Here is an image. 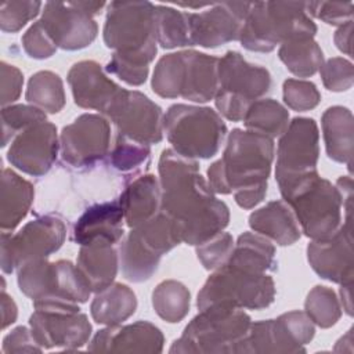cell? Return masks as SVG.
I'll use <instances>...</instances> for the list:
<instances>
[{
    "label": "cell",
    "mask_w": 354,
    "mask_h": 354,
    "mask_svg": "<svg viewBox=\"0 0 354 354\" xmlns=\"http://www.w3.org/2000/svg\"><path fill=\"white\" fill-rule=\"evenodd\" d=\"M66 80L71 86L73 101L84 109H95L102 113L119 94L122 87L109 79L101 65L91 59L72 65Z\"/></svg>",
    "instance_id": "cell-22"
},
{
    "label": "cell",
    "mask_w": 354,
    "mask_h": 354,
    "mask_svg": "<svg viewBox=\"0 0 354 354\" xmlns=\"http://www.w3.org/2000/svg\"><path fill=\"white\" fill-rule=\"evenodd\" d=\"M183 242L177 223L163 212L131 228L119 248L123 277L130 282L148 281L156 271L163 254Z\"/></svg>",
    "instance_id": "cell-8"
},
{
    "label": "cell",
    "mask_w": 354,
    "mask_h": 354,
    "mask_svg": "<svg viewBox=\"0 0 354 354\" xmlns=\"http://www.w3.org/2000/svg\"><path fill=\"white\" fill-rule=\"evenodd\" d=\"M306 8L310 17L321 19L328 25L342 26L353 21V3L306 1Z\"/></svg>",
    "instance_id": "cell-47"
},
{
    "label": "cell",
    "mask_w": 354,
    "mask_h": 354,
    "mask_svg": "<svg viewBox=\"0 0 354 354\" xmlns=\"http://www.w3.org/2000/svg\"><path fill=\"white\" fill-rule=\"evenodd\" d=\"M275 282L268 274H254L228 264L214 270L198 293V310L210 306L263 310L275 299Z\"/></svg>",
    "instance_id": "cell-10"
},
{
    "label": "cell",
    "mask_w": 354,
    "mask_h": 354,
    "mask_svg": "<svg viewBox=\"0 0 354 354\" xmlns=\"http://www.w3.org/2000/svg\"><path fill=\"white\" fill-rule=\"evenodd\" d=\"M225 264L254 274H268L277 270L275 246L268 238L246 231L238 236Z\"/></svg>",
    "instance_id": "cell-29"
},
{
    "label": "cell",
    "mask_w": 354,
    "mask_h": 354,
    "mask_svg": "<svg viewBox=\"0 0 354 354\" xmlns=\"http://www.w3.org/2000/svg\"><path fill=\"white\" fill-rule=\"evenodd\" d=\"M104 43L119 57L149 66L158 51L156 4L112 1L104 24Z\"/></svg>",
    "instance_id": "cell-4"
},
{
    "label": "cell",
    "mask_w": 354,
    "mask_h": 354,
    "mask_svg": "<svg viewBox=\"0 0 354 354\" xmlns=\"http://www.w3.org/2000/svg\"><path fill=\"white\" fill-rule=\"evenodd\" d=\"M165 336L162 330L148 321L129 325H109L98 330L87 350L94 353H162Z\"/></svg>",
    "instance_id": "cell-21"
},
{
    "label": "cell",
    "mask_w": 354,
    "mask_h": 354,
    "mask_svg": "<svg viewBox=\"0 0 354 354\" xmlns=\"http://www.w3.org/2000/svg\"><path fill=\"white\" fill-rule=\"evenodd\" d=\"M218 88V58L195 50L176 53L173 72L174 98L207 102Z\"/></svg>",
    "instance_id": "cell-19"
},
{
    "label": "cell",
    "mask_w": 354,
    "mask_h": 354,
    "mask_svg": "<svg viewBox=\"0 0 354 354\" xmlns=\"http://www.w3.org/2000/svg\"><path fill=\"white\" fill-rule=\"evenodd\" d=\"M59 149L55 124L43 120L18 133L7 152L8 162L33 177L44 176L53 167Z\"/></svg>",
    "instance_id": "cell-18"
},
{
    "label": "cell",
    "mask_w": 354,
    "mask_h": 354,
    "mask_svg": "<svg viewBox=\"0 0 354 354\" xmlns=\"http://www.w3.org/2000/svg\"><path fill=\"white\" fill-rule=\"evenodd\" d=\"M189 306L191 293L180 281H162L152 292V307L155 313L169 324L183 321L189 311Z\"/></svg>",
    "instance_id": "cell-34"
},
{
    "label": "cell",
    "mask_w": 354,
    "mask_h": 354,
    "mask_svg": "<svg viewBox=\"0 0 354 354\" xmlns=\"http://www.w3.org/2000/svg\"><path fill=\"white\" fill-rule=\"evenodd\" d=\"M1 328L6 329L8 325L14 324L18 315V310H17V304L12 300L11 296H8L6 293V289L1 288Z\"/></svg>",
    "instance_id": "cell-53"
},
{
    "label": "cell",
    "mask_w": 354,
    "mask_h": 354,
    "mask_svg": "<svg viewBox=\"0 0 354 354\" xmlns=\"http://www.w3.org/2000/svg\"><path fill=\"white\" fill-rule=\"evenodd\" d=\"M252 353H306V348L296 344L281 322L275 319H264L252 322L248 335L242 340L238 354Z\"/></svg>",
    "instance_id": "cell-31"
},
{
    "label": "cell",
    "mask_w": 354,
    "mask_h": 354,
    "mask_svg": "<svg viewBox=\"0 0 354 354\" xmlns=\"http://www.w3.org/2000/svg\"><path fill=\"white\" fill-rule=\"evenodd\" d=\"M17 282L19 290L33 301L53 297L55 292L54 261L40 259L24 264L18 268Z\"/></svg>",
    "instance_id": "cell-36"
},
{
    "label": "cell",
    "mask_w": 354,
    "mask_h": 354,
    "mask_svg": "<svg viewBox=\"0 0 354 354\" xmlns=\"http://www.w3.org/2000/svg\"><path fill=\"white\" fill-rule=\"evenodd\" d=\"M271 86V75L264 66L246 61L238 51H227L218 58L216 108L225 119L241 122L249 106L266 95Z\"/></svg>",
    "instance_id": "cell-9"
},
{
    "label": "cell",
    "mask_w": 354,
    "mask_h": 354,
    "mask_svg": "<svg viewBox=\"0 0 354 354\" xmlns=\"http://www.w3.org/2000/svg\"><path fill=\"white\" fill-rule=\"evenodd\" d=\"M252 319L242 308L210 306L199 313L173 342L170 353L238 354Z\"/></svg>",
    "instance_id": "cell-5"
},
{
    "label": "cell",
    "mask_w": 354,
    "mask_h": 354,
    "mask_svg": "<svg viewBox=\"0 0 354 354\" xmlns=\"http://www.w3.org/2000/svg\"><path fill=\"white\" fill-rule=\"evenodd\" d=\"M119 253L112 243L80 246L76 266L86 277L94 293L113 283L119 268Z\"/></svg>",
    "instance_id": "cell-28"
},
{
    "label": "cell",
    "mask_w": 354,
    "mask_h": 354,
    "mask_svg": "<svg viewBox=\"0 0 354 354\" xmlns=\"http://www.w3.org/2000/svg\"><path fill=\"white\" fill-rule=\"evenodd\" d=\"M319 133L311 118H293L279 136L277 147L275 180L279 189L317 171Z\"/></svg>",
    "instance_id": "cell-13"
},
{
    "label": "cell",
    "mask_w": 354,
    "mask_h": 354,
    "mask_svg": "<svg viewBox=\"0 0 354 354\" xmlns=\"http://www.w3.org/2000/svg\"><path fill=\"white\" fill-rule=\"evenodd\" d=\"M353 113L348 108L335 105L329 106L321 118L322 136L326 155L337 163H344L351 171L354 127Z\"/></svg>",
    "instance_id": "cell-26"
},
{
    "label": "cell",
    "mask_w": 354,
    "mask_h": 354,
    "mask_svg": "<svg viewBox=\"0 0 354 354\" xmlns=\"http://www.w3.org/2000/svg\"><path fill=\"white\" fill-rule=\"evenodd\" d=\"M336 188L340 192L342 203L347 214V221L351 223L350 214H351V199H353V180L350 176H342L336 181Z\"/></svg>",
    "instance_id": "cell-54"
},
{
    "label": "cell",
    "mask_w": 354,
    "mask_h": 354,
    "mask_svg": "<svg viewBox=\"0 0 354 354\" xmlns=\"http://www.w3.org/2000/svg\"><path fill=\"white\" fill-rule=\"evenodd\" d=\"M274 151L271 137L234 129L223 156L207 169L210 188L214 194H232L242 209H253L267 195Z\"/></svg>",
    "instance_id": "cell-2"
},
{
    "label": "cell",
    "mask_w": 354,
    "mask_h": 354,
    "mask_svg": "<svg viewBox=\"0 0 354 354\" xmlns=\"http://www.w3.org/2000/svg\"><path fill=\"white\" fill-rule=\"evenodd\" d=\"M66 238L65 223L54 214H43L28 221L17 234L1 231V270L11 274L24 264L47 259Z\"/></svg>",
    "instance_id": "cell-12"
},
{
    "label": "cell",
    "mask_w": 354,
    "mask_h": 354,
    "mask_svg": "<svg viewBox=\"0 0 354 354\" xmlns=\"http://www.w3.org/2000/svg\"><path fill=\"white\" fill-rule=\"evenodd\" d=\"M317 25L306 1H254L243 21L239 41L243 48L270 53L296 39H314Z\"/></svg>",
    "instance_id": "cell-3"
},
{
    "label": "cell",
    "mask_w": 354,
    "mask_h": 354,
    "mask_svg": "<svg viewBox=\"0 0 354 354\" xmlns=\"http://www.w3.org/2000/svg\"><path fill=\"white\" fill-rule=\"evenodd\" d=\"M0 73H1V97L0 102L3 106H7L8 104L14 102L19 98L22 84H24V76L22 72L7 62L0 64Z\"/></svg>",
    "instance_id": "cell-51"
},
{
    "label": "cell",
    "mask_w": 354,
    "mask_h": 354,
    "mask_svg": "<svg viewBox=\"0 0 354 354\" xmlns=\"http://www.w3.org/2000/svg\"><path fill=\"white\" fill-rule=\"evenodd\" d=\"M292 207L301 232L311 239L333 234L342 225V196L336 185L318 173L279 189Z\"/></svg>",
    "instance_id": "cell-6"
},
{
    "label": "cell",
    "mask_w": 354,
    "mask_h": 354,
    "mask_svg": "<svg viewBox=\"0 0 354 354\" xmlns=\"http://www.w3.org/2000/svg\"><path fill=\"white\" fill-rule=\"evenodd\" d=\"M35 311L29 318L30 330L43 348L62 347L76 350L84 346L93 332L86 314L77 303L61 299L33 301Z\"/></svg>",
    "instance_id": "cell-11"
},
{
    "label": "cell",
    "mask_w": 354,
    "mask_h": 354,
    "mask_svg": "<svg viewBox=\"0 0 354 354\" xmlns=\"http://www.w3.org/2000/svg\"><path fill=\"white\" fill-rule=\"evenodd\" d=\"M35 198V187L11 169L1 170L0 227L3 232H12L26 217Z\"/></svg>",
    "instance_id": "cell-27"
},
{
    "label": "cell",
    "mask_w": 354,
    "mask_h": 354,
    "mask_svg": "<svg viewBox=\"0 0 354 354\" xmlns=\"http://www.w3.org/2000/svg\"><path fill=\"white\" fill-rule=\"evenodd\" d=\"M156 40L162 48L169 50L192 46L188 12L170 6L156 4Z\"/></svg>",
    "instance_id": "cell-37"
},
{
    "label": "cell",
    "mask_w": 354,
    "mask_h": 354,
    "mask_svg": "<svg viewBox=\"0 0 354 354\" xmlns=\"http://www.w3.org/2000/svg\"><path fill=\"white\" fill-rule=\"evenodd\" d=\"M123 210L119 201L95 203L84 210L72 230V241L80 246L118 243L123 236Z\"/></svg>",
    "instance_id": "cell-23"
},
{
    "label": "cell",
    "mask_w": 354,
    "mask_h": 354,
    "mask_svg": "<svg viewBox=\"0 0 354 354\" xmlns=\"http://www.w3.org/2000/svg\"><path fill=\"white\" fill-rule=\"evenodd\" d=\"M278 57L286 69L299 77L315 75L324 64V53L314 39H296L279 46Z\"/></svg>",
    "instance_id": "cell-32"
},
{
    "label": "cell",
    "mask_w": 354,
    "mask_h": 354,
    "mask_svg": "<svg viewBox=\"0 0 354 354\" xmlns=\"http://www.w3.org/2000/svg\"><path fill=\"white\" fill-rule=\"evenodd\" d=\"M158 171L160 212L177 223L184 243L196 246L228 225L230 209L216 198L195 159L185 158L173 148L163 149Z\"/></svg>",
    "instance_id": "cell-1"
},
{
    "label": "cell",
    "mask_w": 354,
    "mask_h": 354,
    "mask_svg": "<svg viewBox=\"0 0 354 354\" xmlns=\"http://www.w3.org/2000/svg\"><path fill=\"white\" fill-rule=\"evenodd\" d=\"M46 120V112L33 105H8L1 109V147L26 127Z\"/></svg>",
    "instance_id": "cell-41"
},
{
    "label": "cell",
    "mask_w": 354,
    "mask_h": 354,
    "mask_svg": "<svg viewBox=\"0 0 354 354\" xmlns=\"http://www.w3.org/2000/svg\"><path fill=\"white\" fill-rule=\"evenodd\" d=\"M351 286L353 282H346L340 285V299H342V306L343 310L346 311L347 315H353V304H351Z\"/></svg>",
    "instance_id": "cell-55"
},
{
    "label": "cell",
    "mask_w": 354,
    "mask_h": 354,
    "mask_svg": "<svg viewBox=\"0 0 354 354\" xmlns=\"http://www.w3.org/2000/svg\"><path fill=\"white\" fill-rule=\"evenodd\" d=\"M351 39H353V21H348L344 25L339 26V29L335 32L333 41L342 53L351 55Z\"/></svg>",
    "instance_id": "cell-52"
},
{
    "label": "cell",
    "mask_w": 354,
    "mask_h": 354,
    "mask_svg": "<svg viewBox=\"0 0 354 354\" xmlns=\"http://www.w3.org/2000/svg\"><path fill=\"white\" fill-rule=\"evenodd\" d=\"M22 47L25 53L35 59L50 58L58 48L40 19L33 22V25L24 33Z\"/></svg>",
    "instance_id": "cell-46"
},
{
    "label": "cell",
    "mask_w": 354,
    "mask_h": 354,
    "mask_svg": "<svg viewBox=\"0 0 354 354\" xmlns=\"http://www.w3.org/2000/svg\"><path fill=\"white\" fill-rule=\"evenodd\" d=\"M249 225L257 234L279 246H289L301 236V230L292 207L282 199L271 201L249 216Z\"/></svg>",
    "instance_id": "cell-25"
},
{
    "label": "cell",
    "mask_w": 354,
    "mask_h": 354,
    "mask_svg": "<svg viewBox=\"0 0 354 354\" xmlns=\"http://www.w3.org/2000/svg\"><path fill=\"white\" fill-rule=\"evenodd\" d=\"M3 353H41L43 347L36 342L33 333L26 326H17L3 339Z\"/></svg>",
    "instance_id": "cell-50"
},
{
    "label": "cell",
    "mask_w": 354,
    "mask_h": 354,
    "mask_svg": "<svg viewBox=\"0 0 354 354\" xmlns=\"http://www.w3.org/2000/svg\"><path fill=\"white\" fill-rule=\"evenodd\" d=\"M321 79L329 91L342 93L351 88L354 83V68L351 61L343 57H333L319 68Z\"/></svg>",
    "instance_id": "cell-45"
},
{
    "label": "cell",
    "mask_w": 354,
    "mask_h": 354,
    "mask_svg": "<svg viewBox=\"0 0 354 354\" xmlns=\"http://www.w3.org/2000/svg\"><path fill=\"white\" fill-rule=\"evenodd\" d=\"M40 1H3L0 4V28L6 33L21 30L30 19L36 18L41 8Z\"/></svg>",
    "instance_id": "cell-44"
},
{
    "label": "cell",
    "mask_w": 354,
    "mask_h": 354,
    "mask_svg": "<svg viewBox=\"0 0 354 354\" xmlns=\"http://www.w3.org/2000/svg\"><path fill=\"white\" fill-rule=\"evenodd\" d=\"M243 124L248 130L267 137H279L289 124V111L277 100L260 98L249 106Z\"/></svg>",
    "instance_id": "cell-33"
},
{
    "label": "cell",
    "mask_w": 354,
    "mask_h": 354,
    "mask_svg": "<svg viewBox=\"0 0 354 354\" xmlns=\"http://www.w3.org/2000/svg\"><path fill=\"white\" fill-rule=\"evenodd\" d=\"M118 133L134 141L152 145L163 140V111L137 90L122 88L105 113Z\"/></svg>",
    "instance_id": "cell-14"
},
{
    "label": "cell",
    "mask_w": 354,
    "mask_h": 354,
    "mask_svg": "<svg viewBox=\"0 0 354 354\" xmlns=\"http://www.w3.org/2000/svg\"><path fill=\"white\" fill-rule=\"evenodd\" d=\"M304 311L315 325L328 329L336 325L340 319L342 304L332 288L317 285L306 297Z\"/></svg>",
    "instance_id": "cell-39"
},
{
    "label": "cell",
    "mask_w": 354,
    "mask_h": 354,
    "mask_svg": "<svg viewBox=\"0 0 354 354\" xmlns=\"http://www.w3.org/2000/svg\"><path fill=\"white\" fill-rule=\"evenodd\" d=\"M26 101L46 113H57L65 106L62 79L51 71H39L29 77Z\"/></svg>",
    "instance_id": "cell-35"
},
{
    "label": "cell",
    "mask_w": 354,
    "mask_h": 354,
    "mask_svg": "<svg viewBox=\"0 0 354 354\" xmlns=\"http://www.w3.org/2000/svg\"><path fill=\"white\" fill-rule=\"evenodd\" d=\"M151 158V148L147 144L134 141L118 133L115 145L111 151V165L122 171L131 173L140 170L142 166L148 165Z\"/></svg>",
    "instance_id": "cell-40"
},
{
    "label": "cell",
    "mask_w": 354,
    "mask_h": 354,
    "mask_svg": "<svg viewBox=\"0 0 354 354\" xmlns=\"http://www.w3.org/2000/svg\"><path fill=\"white\" fill-rule=\"evenodd\" d=\"M283 102L293 111L306 112L314 109L321 101V93L310 80L286 79L282 84Z\"/></svg>",
    "instance_id": "cell-43"
},
{
    "label": "cell",
    "mask_w": 354,
    "mask_h": 354,
    "mask_svg": "<svg viewBox=\"0 0 354 354\" xmlns=\"http://www.w3.org/2000/svg\"><path fill=\"white\" fill-rule=\"evenodd\" d=\"M105 72L119 77L122 82L130 86H141L145 83L148 77L149 66L138 65L116 54H112V58L108 61L105 66Z\"/></svg>",
    "instance_id": "cell-49"
},
{
    "label": "cell",
    "mask_w": 354,
    "mask_h": 354,
    "mask_svg": "<svg viewBox=\"0 0 354 354\" xmlns=\"http://www.w3.org/2000/svg\"><path fill=\"white\" fill-rule=\"evenodd\" d=\"M249 1H223L201 12H188L192 46L216 48L239 40L241 29L250 8Z\"/></svg>",
    "instance_id": "cell-16"
},
{
    "label": "cell",
    "mask_w": 354,
    "mask_h": 354,
    "mask_svg": "<svg viewBox=\"0 0 354 354\" xmlns=\"http://www.w3.org/2000/svg\"><path fill=\"white\" fill-rule=\"evenodd\" d=\"M351 231V223H343L329 236L313 239L308 243V264L322 279L340 285L353 282L354 263Z\"/></svg>",
    "instance_id": "cell-20"
},
{
    "label": "cell",
    "mask_w": 354,
    "mask_h": 354,
    "mask_svg": "<svg viewBox=\"0 0 354 354\" xmlns=\"http://www.w3.org/2000/svg\"><path fill=\"white\" fill-rule=\"evenodd\" d=\"M163 133L180 155L191 159H210L218 152L227 126L209 106L174 104L163 116Z\"/></svg>",
    "instance_id": "cell-7"
},
{
    "label": "cell",
    "mask_w": 354,
    "mask_h": 354,
    "mask_svg": "<svg viewBox=\"0 0 354 354\" xmlns=\"http://www.w3.org/2000/svg\"><path fill=\"white\" fill-rule=\"evenodd\" d=\"M40 21L57 47L66 51L88 47L98 33L94 15L83 10L79 1H47Z\"/></svg>",
    "instance_id": "cell-17"
},
{
    "label": "cell",
    "mask_w": 354,
    "mask_h": 354,
    "mask_svg": "<svg viewBox=\"0 0 354 354\" xmlns=\"http://www.w3.org/2000/svg\"><path fill=\"white\" fill-rule=\"evenodd\" d=\"M137 310V297L131 288L124 283L113 282L108 288L95 293L90 314L100 325H119L129 319Z\"/></svg>",
    "instance_id": "cell-30"
},
{
    "label": "cell",
    "mask_w": 354,
    "mask_h": 354,
    "mask_svg": "<svg viewBox=\"0 0 354 354\" xmlns=\"http://www.w3.org/2000/svg\"><path fill=\"white\" fill-rule=\"evenodd\" d=\"M111 126L97 113H83L65 126L59 136L61 158L72 167H91L109 152Z\"/></svg>",
    "instance_id": "cell-15"
},
{
    "label": "cell",
    "mask_w": 354,
    "mask_h": 354,
    "mask_svg": "<svg viewBox=\"0 0 354 354\" xmlns=\"http://www.w3.org/2000/svg\"><path fill=\"white\" fill-rule=\"evenodd\" d=\"M162 188L159 180L151 174H140L133 178L118 199L127 227L134 228L160 212Z\"/></svg>",
    "instance_id": "cell-24"
},
{
    "label": "cell",
    "mask_w": 354,
    "mask_h": 354,
    "mask_svg": "<svg viewBox=\"0 0 354 354\" xmlns=\"http://www.w3.org/2000/svg\"><path fill=\"white\" fill-rule=\"evenodd\" d=\"M277 319L285 328L289 337L301 347L310 343L315 335V324L306 314V311L293 310L281 314L279 317H277Z\"/></svg>",
    "instance_id": "cell-48"
},
{
    "label": "cell",
    "mask_w": 354,
    "mask_h": 354,
    "mask_svg": "<svg viewBox=\"0 0 354 354\" xmlns=\"http://www.w3.org/2000/svg\"><path fill=\"white\" fill-rule=\"evenodd\" d=\"M234 245L235 242L232 235L221 231L207 241L196 245V257L205 270L214 271L228 261L234 250Z\"/></svg>",
    "instance_id": "cell-42"
},
{
    "label": "cell",
    "mask_w": 354,
    "mask_h": 354,
    "mask_svg": "<svg viewBox=\"0 0 354 354\" xmlns=\"http://www.w3.org/2000/svg\"><path fill=\"white\" fill-rule=\"evenodd\" d=\"M55 267V292L54 297L71 303H86L93 293L90 283L82 271L69 260L54 261Z\"/></svg>",
    "instance_id": "cell-38"
}]
</instances>
